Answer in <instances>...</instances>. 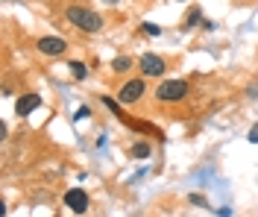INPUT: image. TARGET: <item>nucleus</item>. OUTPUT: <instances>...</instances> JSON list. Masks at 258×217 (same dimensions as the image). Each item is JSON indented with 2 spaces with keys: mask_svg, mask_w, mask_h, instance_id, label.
I'll list each match as a JSON object with an SVG mask.
<instances>
[{
  "mask_svg": "<svg viewBox=\"0 0 258 217\" xmlns=\"http://www.w3.org/2000/svg\"><path fill=\"white\" fill-rule=\"evenodd\" d=\"M64 18H68V24H74L82 33H100L103 30V15L94 9H85V6H68Z\"/></svg>",
  "mask_w": 258,
  "mask_h": 217,
  "instance_id": "obj_1",
  "label": "nucleus"
},
{
  "mask_svg": "<svg viewBox=\"0 0 258 217\" xmlns=\"http://www.w3.org/2000/svg\"><path fill=\"white\" fill-rule=\"evenodd\" d=\"M191 85L185 80H161V85L156 88V100L159 103H179L188 97Z\"/></svg>",
  "mask_w": 258,
  "mask_h": 217,
  "instance_id": "obj_2",
  "label": "nucleus"
},
{
  "mask_svg": "<svg viewBox=\"0 0 258 217\" xmlns=\"http://www.w3.org/2000/svg\"><path fill=\"white\" fill-rule=\"evenodd\" d=\"M147 77H135V80H126V83L120 85V91H117V100L120 103H138L141 97H144V91H147V83H144Z\"/></svg>",
  "mask_w": 258,
  "mask_h": 217,
  "instance_id": "obj_3",
  "label": "nucleus"
},
{
  "mask_svg": "<svg viewBox=\"0 0 258 217\" xmlns=\"http://www.w3.org/2000/svg\"><path fill=\"white\" fill-rule=\"evenodd\" d=\"M138 67H141V77H164V70H167V62L156 56V53H144L141 59H138Z\"/></svg>",
  "mask_w": 258,
  "mask_h": 217,
  "instance_id": "obj_4",
  "label": "nucleus"
},
{
  "mask_svg": "<svg viewBox=\"0 0 258 217\" xmlns=\"http://www.w3.org/2000/svg\"><path fill=\"white\" fill-rule=\"evenodd\" d=\"M64 205H68L74 214H85L88 205H91V200H88V194H85L82 188H71V191H64Z\"/></svg>",
  "mask_w": 258,
  "mask_h": 217,
  "instance_id": "obj_5",
  "label": "nucleus"
},
{
  "mask_svg": "<svg viewBox=\"0 0 258 217\" xmlns=\"http://www.w3.org/2000/svg\"><path fill=\"white\" fill-rule=\"evenodd\" d=\"M35 47L44 53V56H62L68 50V41H64L62 35H41Z\"/></svg>",
  "mask_w": 258,
  "mask_h": 217,
  "instance_id": "obj_6",
  "label": "nucleus"
},
{
  "mask_svg": "<svg viewBox=\"0 0 258 217\" xmlns=\"http://www.w3.org/2000/svg\"><path fill=\"white\" fill-rule=\"evenodd\" d=\"M35 109H41V97H38V94H21V97H18V103H15V115L18 117L32 115Z\"/></svg>",
  "mask_w": 258,
  "mask_h": 217,
  "instance_id": "obj_7",
  "label": "nucleus"
},
{
  "mask_svg": "<svg viewBox=\"0 0 258 217\" xmlns=\"http://www.w3.org/2000/svg\"><path fill=\"white\" fill-rule=\"evenodd\" d=\"M197 24H203V9H200V6H194L191 12H188V18H185V24H182V30H194Z\"/></svg>",
  "mask_w": 258,
  "mask_h": 217,
  "instance_id": "obj_8",
  "label": "nucleus"
},
{
  "mask_svg": "<svg viewBox=\"0 0 258 217\" xmlns=\"http://www.w3.org/2000/svg\"><path fill=\"white\" fill-rule=\"evenodd\" d=\"M132 65H135V62H132L129 56H117V59L112 62V70H114V74H126Z\"/></svg>",
  "mask_w": 258,
  "mask_h": 217,
  "instance_id": "obj_9",
  "label": "nucleus"
},
{
  "mask_svg": "<svg viewBox=\"0 0 258 217\" xmlns=\"http://www.w3.org/2000/svg\"><path fill=\"white\" fill-rule=\"evenodd\" d=\"M68 65H71L74 80H85V77H88V67H85V62H77V59H74V62H68Z\"/></svg>",
  "mask_w": 258,
  "mask_h": 217,
  "instance_id": "obj_10",
  "label": "nucleus"
},
{
  "mask_svg": "<svg viewBox=\"0 0 258 217\" xmlns=\"http://www.w3.org/2000/svg\"><path fill=\"white\" fill-rule=\"evenodd\" d=\"M150 156V144L147 141H138L135 147H132V159H147Z\"/></svg>",
  "mask_w": 258,
  "mask_h": 217,
  "instance_id": "obj_11",
  "label": "nucleus"
},
{
  "mask_svg": "<svg viewBox=\"0 0 258 217\" xmlns=\"http://www.w3.org/2000/svg\"><path fill=\"white\" fill-rule=\"evenodd\" d=\"M188 200H191L194 205H197V208H209V200H206V197H203V194H191V197H188Z\"/></svg>",
  "mask_w": 258,
  "mask_h": 217,
  "instance_id": "obj_12",
  "label": "nucleus"
},
{
  "mask_svg": "<svg viewBox=\"0 0 258 217\" xmlns=\"http://www.w3.org/2000/svg\"><path fill=\"white\" fill-rule=\"evenodd\" d=\"M103 106H106V109H112V112H114V115H117V117L123 115V112H120V106H117V103H114L112 97H103Z\"/></svg>",
  "mask_w": 258,
  "mask_h": 217,
  "instance_id": "obj_13",
  "label": "nucleus"
},
{
  "mask_svg": "<svg viewBox=\"0 0 258 217\" xmlns=\"http://www.w3.org/2000/svg\"><path fill=\"white\" fill-rule=\"evenodd\" d=\"M141 30H144L147 35H153V38H156V35H161V27H156V24H144Z\"/></svg>",
  "mask_w": 258,
  "mask_h": 217,
  "instance_id": "obj_14",
  "label": "nucleus"
},
{
  "mask_svg": "<svg viewBox=\"0 0 258 217\" xmlns=\"http://www.w3.org/2000/svg\"><path fill=\"white\" fill-rule=\"evenodd\" d=\"M246 138H249L252 144H258V123H255V126H252V129H249V135H246Z\"/></svg>",
  "mask_w": 258,
  "mask_h": 217,
  "instance_id": "obj_15",
  "label": "nucleus"
},
{
  "mask_svg": "<svg viewBox=\"0 0 258 217\" xmlns=\"http://www.w3.org/2000/svg\"><path fill=\"white\" fill-rule=\"evenodd\" d=\"M91 115V109H88V106H82L80 112H77V120H82V117H88Z\"/></svg>",
  "mask_w": 258,
  "mask_h": 217,
  "instance_id": "obj_16",
  "label": "nucleus"
},
{
  "mask_svg": "<svg viewBox=\"0 0 258 217\" xmlns=\"http://www.w3.org/2000/svg\"><path fill=\"white\" fill-rule=\"evenodd\" d=\"M106 3H109V6H114V3H120V0H106Z\"/></svg>",
  "mask_w": 258,
  "mask_h": 217,
  "instance_id": "obj_17",
  "label": "nucleus"
}]
</instances>
